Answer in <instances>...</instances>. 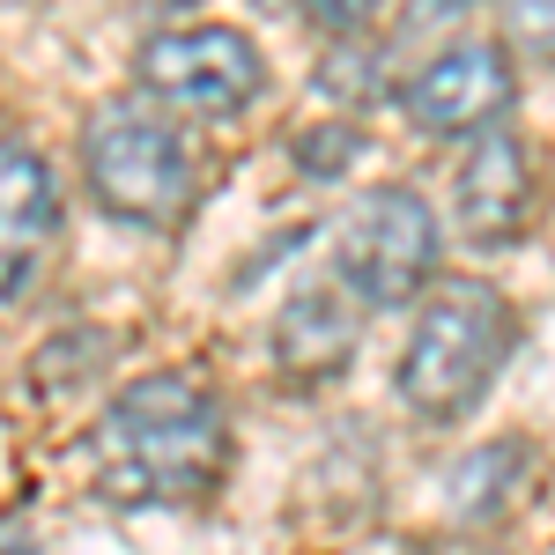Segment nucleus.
<instances>
[{"label": "nucleus", "instance_id": "nucleus-10", "mask_svg": "<svg viewBox=\"0 0 555 555\" xmlns=\"http://www.w3.org/2000/svg\"><path fill=\"white\" fill-rule=\"evenodd\" d=\"M526 474H533V444H526V437L474 444L467 460L452 467V481H444V504H452V518H467V526H489L496 512H512Z\"/></svg>", "mask_w": 555, "mask_h": 555}, {"label": "nucleus", "instance_id": "nucleus-13", "mask_svg": "<svg viewBox=\"0 0 555 555\" xmlns=\"http://www.w3.org/2000/svg\"><path fill=\"white\" fill-rule=\"evenodd\" d=\"M0 555H44V548H38V533H30L23 518H0Z\"/></svg>", "mask_w": 555, "mask_h": 555}, {"label": "nucleus", "instance_id": "nucleus-7", "mask_svg": "<svg viewBox=\"0 0 555 555\" xmlns=\"http://www.w3.org/2000/svg\"><path fill=\"white\" fill-rule=\"evenodd\" d=\"M533 208H541L533 149L512 127L474 133V149L460 156V178H452V222H460V237L481 245V253H504V245L526 237Z\"/></svg>", "mask_w": 555, "mask_h": 555}, {"label": "nucleus", "instance_id": "nucleus-6", "mask_svg": "<svg viewBox=\"0 0 555 555\" xmlns=\"http://www.w3.org/2000/svg\"><path fill=\"white\" fill-rule=\"evenodd\" d=\"M512 44L504 38H452L423 52L400 82H392V104L415 133H437V141H460V133H489L504 112H512Z\"/></svg>", "mask_w": 555, "mask_h": 555}, {"label": "nucleus", "instance_id": "nucleus-3", "mask_svg": "<svg viewBox=\"0 0 555 555\" xmlns=\"http://www.w3.org/2000/svg\"><path fill=\"white\" fill-rule=\"evenodd\" d=\"M82 178H89V201L119 222H141V230H164L193 208V149L185 133L141 104V96H112L96 104L82 127Z\"/></svg>", "mask_w": 555, "mask_h": 555}, {"label": "nucleus", "instance_id": "nucleus-12", "mask_svg": "<svg viewBox=\"0 0 555 555\" xmlns=\"http://www.w3.org/2000/svg\"><path fill=\"white\" fill-rule=\"evenodd\" d=\"M504 38H512L518 52H533V60H555V8H548V0L512 8V15H504Z\"/></svg>", "mask_w": 555, "mask_h": 555}, {"label": "nucleus", "instance_id": "nucleus-5", "mask_svg": "<svg viewBox=\"0 0 555 555\" xmlns=\"http://www.w3.org/2000/svg\"><path fill=\"white\" fill-rule=\"evenodd\" d=\"M259 82H267L259 44L230 23H171V30L141 38V52H133V89L171 104V112H193V119L245 112Z\"/></svg>", "mask_w": 555, "mask_h": 555}, {"label": "nucleus", "instance_id": "nucleus-4", "mask_svg": "<svg viewBox=\"0 0 555 555\" xmlns=\"http://www.w3.org/2000/svg\"><path fill=\"white\" fill-rule=\"evenodd\" d=\"M334 282L363 311L423 304L437 282V208L408 185H371L334 230Z\"/></svg>", "mask_w": 555, "mask_h": 555}, {"label": "nucleus", "instance_id": "nucleus-1", "mask_svg": "<svg viewBox=\"0 0 555 555\" xmlns=\"http://www.w3.org/2000/svg\"><path fill=\"white\" fill-rule=\"evenodd\" d=\"M230 460V415L215 385L193 371H149L112 392V408L89 429V474L112 504L156 512V504H193L222 481Z\"/></svg>", "mask_w": 555, "mask_h": 555}, {"label": "nucleus", "instance_id": "nucleus-8", "mask_svg": "<svg viewBox=\"0 0 555 555\" xmlns=\"http://www.w3.org/2000/svg\"><path fill=\"white\" fill-rule=\"evenodd\" d=\"M52 237H60L52 164L38 149H23V141H0V304H15L38 282Z\"/></svg>", "mask_w": 555, "mask_h": 555}, {"label": "nucleus", "instance_id": "nucleus-11", "mask_svg": "<svg viewBox=\"0 0 555 555\" xmlns=\"http://www.w3.org/2000/svg\"><path fill=\"white\" fill-rule=\"evenodd\" d=\"M356 127H319V133H297V171L311 178H341L348 164H356Z\"/></svg>", "mask_w": 555, "mask_h": 555}, {"label": "nucleus", "instance_id": "nucleus-2", "mask_svg": "<svg viewBox=\"0 0 555 555\" xmlns=\"http://www.w3.org/2000/svg\"><path fill=\"white\" fill-rule=\"evenodd\" d=\"M512 341H518V319L496 282L437 274L423 311H415V334L400 348V400L423 423H460L474 400L496 385Z\"/></svg>", "mask_w": 555, "mask_h": 555}, {"label": "nucleus", "instance_id": "nucleus-9", "mask_svg": "<svg viewBox=\"0 0 555 555\" xmlns=\"http://www.w3.org/2000/svg\"><path fill=\"white\" fill-rule=\"evenodd\" d=\"M356 341H363V304L348 297L334 274L297 282L289 304L274 311V363L304 385L341 378L348 363H356Z\"/></svg>", "mask_w": 555, "mask_h": 555}]
</instances>
